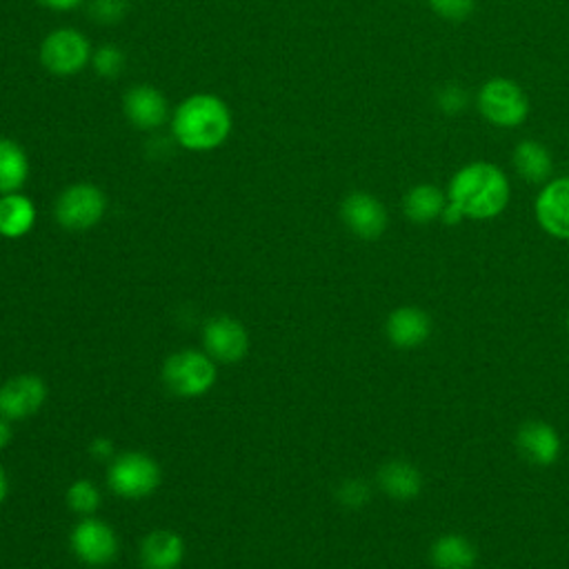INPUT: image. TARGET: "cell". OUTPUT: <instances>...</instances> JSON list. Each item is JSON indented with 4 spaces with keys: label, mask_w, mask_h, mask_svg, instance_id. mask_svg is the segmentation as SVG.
I'll use <instances>...</instances> for the list:
<instances>
[{
    "label": "cell",
    "mask_w": 569,
    "mask_h": 569,
    "mask_svg": "<svg viewBox=\"0 0 569 569\" xmlns=\"http://www.w3.org/2000/svg\"><path fill=\"white\" fill-rule=\"evenodd\" d=\"M129 11V0H89V16L100 24H116Z\"/></svg>",
    "instance_id": "cell-25"
},
{
    "label": "cell",
    "mask_w": 569,
    "mask_h": 569,
    "mask_svg": "<svg viewBox=\"0 0 569 569\" xmlns=\"http://www.w3.org/2000/svg\"><path fill=\"white\" fill-rule=\"evenodd\" d=\"M7 491H9V482H7V473L4 469L0 467V502L7 498Z\"/></svg>",
    "instance_id": "cell-32"
},
{
    "label": "cell",
    "mask_w": 569,
    "mask_h": 569,
    "mask_svg": "<svg viewBox=\"0 0 569 569\" xmlns=\"http://www.w3.org/2000/svg\"><path fill=\"white\" fill-rule=\"evenodd\" d=\"M480 116L500 129H513L529 116V98L522 87L509 78H489L476 96Z\"/></svg>",
    "instance_id": "cell-3"
},
{
    "label": "cell",
    "mask_w": 569,
    "mask_h": 569,
    "mask_svg": "<svg viewBox=\"0 0 569 569\" xmlns=\"http://www.w3.org/2000/svg\"><path fill=\"white\" fill-rule=\"evenodd\" d=\"M378 487L396 500H411L422 489V473L407 460H389L378 469Z\"/></svg>",
    "instance_id": "cell-18"
},
{
    "label": "cell",
    "mask_w": 569,
    "mask_h": 569,
    "mask_svg": "<svg viewBox=\"0 0 569 569\" xmlns=\"http://www.w3.org/2000/svg\"><path fill=\"white\" fill-rule=\"evenodd\" d=\"M171 136L187 151H213L231 133V111L213 93H193L171 113Z\"/></svg>",
    "instance_id": "cell-2"
},
{
    "label": "cell",
    "mask_w": 569,
    "mask_h": 569,
    "mask_svg": "<svg viewBox=\"0 0 569 569\" xmlns=\"http://www.w3.org/2000/svg\"><path fill=\"white\" fill-rule=\"evenodd\" d=\"M91 451H93V456L107 458V456L113 453V442H111L109 438H104V436H98V438L93 440V445H91Z\"/></svg>",
    "instance_id": "cell-30"
},
{
    "label": "cell",
    "mask_w": 569,
    "mask_h": 569,
    "mask_svg": "<svg viewBox=\"0 0 569 569\" xmlns=\"http://www.w3.org/2000/svg\"><path fill=\"white\" fill-rule=\"evenodd\" d=\"M513 169L529 184H545L551 180L553 160L549 149L538 140H520L513 149Z\"/></svg>",
    "instance_id": "cell-17"
},
{
    "label": "cell",
    "mask_w": 569,
    "mask_h": 569,
    "mask_svg": "<svg viewBox=\"0 0 569 569\" xmlns=\"http://www.w3.org/2000/svg\"><path fill=\"white\" fill-rule=\"evenodd\" d=\"M467 104V96L460 87H453V84H447L438 91V107L447 113H456L460 109H465Z\"/></svg>",
    "instance_id": "cell-28"
},
{
    "label": "cell",
    "mask_w": 569,
    "mask_h": 569,
    "mask_svg": "<svg viewBox=\"0 0 569 569\" xmlns=\"http://www.w3.org/2000/svg\"><path fill=\"white\" fill-rule=\"evenodd\" d=\"M9 440H11V427H9V420L0 416V449H2L4 445H9Z\"/></svg>",
    "instance_id": "cell-31"
},
{
    "label": "cell",
    "mask_w": 569,
    "mask_h": 569,
    "mask_svg": "<svg viewBox=\"0 0 569 569\" xmlns=\"http://www.w3.org/2000/svg\"><path fill=\"white\" fill-rule=\"evenodd\" d=\"M71 547L73 553L87 562V565H104L109 562L118 551L116 533L109 525L100 520H82L73 533H71Z\"/></svg>",
    "instance_id": "cell-13"
},
{
    "label": "cell",
    "mask_w": 569,
    "mask_h": 569,
    "mask_svg": "<svg viewBox=\"0 0 569 569\" xmlns=\"http://www.w3.org/2000/svg\"><path fill=\"white\" fill-rule=\"evenodd\" d=\"M371 498V489L365 480L360 478H349L338 487V500L349 507V509H360L369 502Z\"/></svg>",
    "instance_id": "cell-27"
},
{
    "label": "cell",
    "mask_w": 569,
    "mask_h": 569,
    "mask_svg": "<svg viewBox=\"0 0 569 569\" xmlns=\"http://www.w3.org/2000/svg\"><path fill=\"white\" fill-rule=\"evenodd\" d=\"M36 2L47 9H53V11H69V9H76L78 4H82L84 0H36Z\"/></svg>",
    "instance_id": "cell-29"
},
{
    "label": "cell",
    "mask_w": 569,
    "mask_h": 569,
    "mask_svg": "<svg viewBox=\"0 0 569 569\" xmlns=\"http://www.w3.org/2000/svg\"><path fill=\"white\" fill-rule=\"evenodd\" d=\"M447 207V193L436 184H416L402 198L405 216L416 224H427L442 216Z\"/></svg>",
    "instance_id": "cell-19"
},
{
    "label": "cell",
    "mask_w": 569,
    "mask_h": 569,
    "mask_svg": "<svg viewBox=\"0 0 569 569\" xmlns=\"http://www.w3.org/2000/svg\"><path fill=\"white\" fill-rule=\"evenodd\" d=\"M385 333L398 349H416L431 333V318L420 307H398L387 316Z\"/></svg>",
    "instance_id": "cell-15"
},
{
    "label": "cell",
    "mask_w": 569,
    "mask_h": 569,
    "mask_svg": "<svg viewBox=\"0 0 569 569\" xmlns=\"http://www.w3.org/2000/svg\"><path fill=\"white\" fill-rule=\"evenodd\" d=\"M429 558L436 569H471L476 565V547L460 533H445L431 542Z\"/></svg>",
    "instance_id": "cell-20"
},
{
    "label": "cell",
    "mask_w": 569,
    "mask_h": 569,
    "mask_svg": "<svg viewBox=\"0 0 569 569\" xmlns=\"http://www.w3.org/2000/svg\"><path fill=\"white\" fill-rule=\"evenodd\" d=\"M33 222L36 207L27 196H22L20 191L0 196V236L20 238L31 231Z\"/></svg>",
    "instance_id": "cell-21"
},
{
    "label": "cell",
    "mask_w": 569,
    "mask_h": 569,
    "mask_svg": "<svg viewBox=\"0 0 569 569\" xmlns=\"http://www.w3.org/2000/svg\"><path fill=\"white\" fill-rule=\"evenodd\" d=\"M427 2L431 11L447 22H462L476 9V0H427Z\"/></svg>",
    "instance_id": "cell-26"
},
{
    "label": "cell",
    "mask_w": 569,
    "mask_h": 569,
    "mask_svg": "<svg viewBox=\"0 0 569 569\" xmlns=\"http://www.w3.org/2000/svg\"><path fill=\"white\" fill-rule=\"evenodd\" d=\"M107 209L102 189L91 182H76L67 187L56 200V220L69 231H84L100 222Z\"/></svg>",
    "instance_id": "cell-6"
},
{
    "label": "cell",
    "mask_w": 569,
    "mask_h": 569,
    "mask_svg": "<svg viewBox=\"0 0 569 569\" xmlns=\"http://www.w3.org/2000/svg\"><path fill=\"white\" fill-rule=\"evenodd\" d=\"M124 118L142 131L160 129L169 120V102L164 93L151 84H133L122 98Z\"/></svg>",
    "instance_id": "cell-10"
},
{
    "label": "cell",
    "mask_w": 569,
    "mask_h": 569,
    "mask_svg": "<svg viewBox=\"0 0 569 569\" xmlns=\"http://www.w3.org/2000/svg\"><path fill=\"white\" fill-rule=\"evenodd\" d=\"M91 67L100 78H118L124 69V53L116 44H102L91 51Z\"/></svg>",
    "instance_id": "cell-23"
},
{
    "label": "cell",
    "mask_w": 569,
    "mask_h": 569,
    "mask_svg": "<svg viewBox=\"0 0 569 569\" xmlns=\"http://www.w3.org/2000/svg\"><path fill=\"white\" fill-rule=\"evenodd\" d=\"M47 398L42 378L24 373L7 380L0 387V416L7 420H22L36 413Z\"/></svg>",
    "instance_id": "cell-11"
},
{
    "label": "cell",
    "mask_w": 569,
    "mask_h": 569,
    "mask_svg": "<svg viewBox=\"0 0 569 569\" xmlns=\"http://www.w3.org/2000/svg\"><path fill=\"white\" fill-rule=\"evenodd\" d=\"M509 191V178L500 167L487 160H473L451 176L447 200L462 218L489 220L505 211Z\"/></svg>",
    "instance_id": "cell-1"
},
{
    "label": "cell",
    "mask_w": 569,
    "mask_h": 569,
    "mask_svg": "<svg viewBox=\"0 0 569 569\" xmlns=\"http://www.w3.org/2000/svg\"><path fill=\"white\" fill-rule=\"evenodd\" d=\"M164 385L182 398H196L211 389L216 380V365L202 351H178L167 358L162 367Z\"/></svg>",
    "instance_id": "cell-5"
},
{
    "label": "cell",
    "mask_w": 569,
    "mask_h": 569,
    "mask_svg": "<svg viewBox=\"0 0 569 569\" xmlns=\"http://www.w3.org/2000/svg\"><path fill=\"white\" fill-rule=\"evenodd\" d=\"M91 44L73 27H58L40 42V64L53 76H76L91 62Z\"/></svg>",
    "instance_id": "cell-4"
},
{
    "label": "cell",
    "mask_w": 569,
    "mask_h": 569,
    "mask_svg": "<svg viewBox=\"0 0 569 569\" xmlns=\"http://www.w3.org/2000/svg\"><path fill=\"white\" fill-rule=\"evenodd\" d=\"M516 447L527 462L547 467L558 460L560 436L551 425L542 420H527L516 433Z\"/></svg>",
    "instance_id": "cell-14"
},
{
    "label": "cell",
    "mask_w": 569,
    "mask_h": 569,
    "mask_svg": "<svg viewBox=\"0 0 569 569\" xmlns=\"http://www.w3.org/2000/svg\"><path fill=\"white\" fill-rule=\"evenodd\" d=\"M67 502L76 513H93L100 502V493L91 480H76L67 489Z\"/></svg>",
    "instance_id": "cell-24"
},
{
    "label": "cell",
    "mask_w": 569,
    "mask_h": 569,
    "mask_svg": "<svg viewBox=\"0 0 569 569\" xmlns=\"http://www.w3.org/2000/svg\"><path fill=\"white\" fill-rule=\"evenodd\" d=\"M27 176L29 158L24 149L11 138H0V196L20 191Z\"/></svg>",
    "instance_id": "cell-22"
},
{
    "label": "cell",
    "mask_w": 569,
    "mask_h": 569,
    "mask_svg": "<svg viewBox=\"0 0 569 569\" xmlns=\"http://www.w3.org/2000/svg\"><path fill=\"white\" fill-rule=\"evenodd\" d=\"M533 211L549 236L569 240V176L547 180L536 196Z\"/></svg>",
    "instance_id": "cell-8"
},
{
    "label": "cell",
    "mask_w": 569,
    "mask_h": 569,
    "mask_svg": "<svg viewBox=\"0 0 569 569\" xmlns=\"http://www.w3.org/2000/svg\"><path fill=\"white\" fill-rule=\"evenodd\" d=\"M202 340H204L207 353L222 362H236L249 349V336H247L244 327L229 316L211 318L204 325Z\"/></svg>",
    "instance_id": "cell-12"
},
{
    "label": "cell",
    "mask_w": 569,
    "mask_h": 569,
    "mask_svg": "<svg viewBox=\"0 0 569 569\" xmlns=\"http://www.w3.org/2000/svg\"><path fill=\"white\" fill-rule=\"evenodd\" d=\"M160 482L158 465L140 453L129 451L113 460L109 469V487L122 498H142L149 496Z\"/></svg>",
    "instance_id": "cell-7"
},
{
    "label": "cell",
    "mask_w": 569,
    "mask_h": 569,
    "mask_svg": "<svg viewBox=\"0 0 569 569\" xmlns=\"http://www.w3.org/2000/svg\"><path fill=\"white\" fill-rule=\"evenodd\" d=\"M184 542L178 533L158 529L142 540L140 558L144 569H176L182 562Z\"/></svg>",
    "instance_id": "cell-16"
},
{
    "label": "cell",
    "mask_w": 569,
    "mask_h": 569,
    "mask_svg": "<svg viewBox=\"0 0 569 569\" xmlns=\"http://www.w3.org/2000/svg\"><path fill=\"white\" fill-rule=\"evenodd\" d=\"M340 218L347 229L362 240H376L387 229L385 204L367 191H351L340 204Z\"/></svg>",
    "instance_id": "cell-9"
}]
</instances>
